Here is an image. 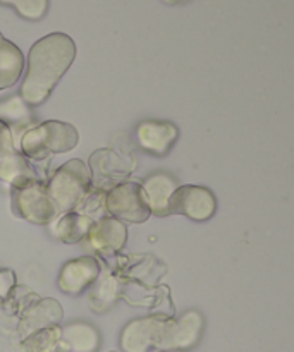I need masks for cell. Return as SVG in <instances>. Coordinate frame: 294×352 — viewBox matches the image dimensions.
<instances>
[{"label":"cell","mask_w":294,"mask_h":352,"mask_svg":"<svg viewBox=\"0 0 294 352\" xmlns=\"http://www.w3.org/2000/svg\"><path fill=\"white\" fill-rule=\"evenodd\" d=\"M217 210V199L209 188L203 186H181L169 201V215H185L195 222L212 219Z\"/></svg>","instance_id":"52a82bcc"},{"label":"cell","mask_w":294,"mask_h":352,"mask_svg":"<svg viewBox=\"0 0 294 352\" xmlns=\"http://www.w3.org/2000/svg\"><path fill=\"white\" fill-rule=\"evenodd\" d=\"M143 189L150 203L151 213L158 217L169 215V201L178 189L174 179L167 174H154L145 181Z\"/></svg>","instance_id":"9a60e30c"},{"label":"cell","mask_w":294,"mask_h":352,"mask_svg":"<svg viewBox=\"0 0 294 352\" xmlns=\"http://www.w3.org/2000/svg\"><path fill=\"white\" fill-rule=\"evenodd\" d=\"M14 208L24 220L38 226L50 223L59 215L45 182L31 181L14 188Z\"/></svg>","instance_id":"8992f818"},{"label":"cell","mask_w":294,"mask_h":352,"mask_svg":"<svg viewBox=\"0 0 294 352\" xmlns=\"http://www.w3.org/2000/svg\"><path fill=\"white\" fill-rule=\"evenodd\" d=\"M48 195L59 213L74 210L92 188V172L79 158L65 162L47 184Z\"/></svg>","instance_id":"7a4b0ae2"},{"label":"cell","mask_w":294,"mask_h":352,"mask_svg":"<svg viewBox=\"0 0 294 352\" xmlns=\"http://www.w3.org/2000/svg\"><path fill=\"white\" fill-rule=\"evenodd\" d=\"M93 219L83 213L69 212L62 217L55 226V236L65 244H76L88 237L90 229L93 227Z\"/></svg>","instance_id":"e0dca14e"},{"label":"cell","mask_w":294,"mask_h":352,"mask_svg":"<svg viewBox=\"0 0 294 352\" xmlns=\"http://www.w3.org/2000/svg\"><path fill=\"white\" fill-rule=\"evenodd\" d=\"M203 330V318L198 311H186L179 318H167L158 325L155 347L164 351H188L196 346Z\"/></svg>","instance_id":"5b68a950"},{"label":"cell","mask_w":294,"mask_h":352,"mask_svg":"<svg viewBox=\"0 0 294 352\" xmlns=\"http://www.w3.org/2000/svg\"><path fill=\"white\" fill-rule=\"evenodd\" d=\"M178 127L171 122H154L147 120L138 126L136 136L141 146L155 155H165L178 140Z\"/></svg>","instance_id":"4fadbf2b"},{"label":"cell","mask_w":294,"mask_h":352,"mask_svg":"<svg viewBox=\"0 0 294 352\" xmlns=\"http://www.w3.org/2000/svg\"><path fill=\"white\" fill-rule=\"evenodd\" d=\"M100 346V333L88 323H71L61 333L59 351L62 352H95Z\"/></svg>","instance_id":"5bb4252c"},{"label":"cell","mask_w":294,"mask_h":352,"mask_svg":"<svg viewBox=\"0 0 294 352\" xmlns=\"http://www.w3.org/2000/svg\"><path fill=\"white\" fill-rule=\"evenodd\" d=\"M30 119V113H28L26 107H24L23 98H12L6 103H0V120L7 124V120H21Z\"/></svg>","instance_id":"ffe728a7"},{"label":"cell","mask_w":294,"mask_h":352,"mask_svg":"<svg viewBox=\"0 0 294 352\" xmlns=\"http://www.w3.org/2000/svg\"><path fill=\"white\" fill-rule=\"evenodd\" d=\"M0 3L12 6L19 16L31 21L41 19L48 9V0H0Z\"/></svg>","instance_id":"d6986e66"},{"label":"cell","mask_w":294,"mask_h":352,"mask_svg":"<svg viewBox=\"0 0 294 352\" xmlns=\"http://www.w3.org/2000/svg\"><path fill=\"white\" fill-rule=\"evenodd\" d=\"M23 52L0 33V91L16 85L23 74Z\"/></svg>","instance_id":"2e32d148"},{"label":"cell","mask_w":294,"mask_h":352,"mask_svg":"<svg viewBox=\"0 0 294 352\" xmlns=\"http://www.w3.org/2000/svg\"><path fill=\"white\" fill-rule=\"evenodd\" d=\"M90 246L100 253H116L123 250L127 241V229L123 222L114 217H103L93 223L88 232Z\"/></svg>","instance_id":"7c38bea8"},{"label":"cell","mask_w":294,"mask_h":352,"mask_svg":"<svg viewBox=\"0 0 294 352\" xmlns=\"http://www.w3.org/2000/svg\"><path fill=\"white\" fill-rule=\"evenodd\" d=\"M64 311H62V306L59 305L55 299L47 298L40 299L38 302L31 305L26 311L23 313V318L19 322V332L21 339H26L31 333L40 332V330L48 329V327H55L61 323Z\"/></svg>","instance_id":"9c48e42d"},{"label":"cell","mask_w":294,"mask_h":352,"mask_svg":"<svg viewBox=\"0 0 294 352\" xmlns=\"http://www.w3.org/2000/svg\"><path fill=\"white\" fill-rule=\"evenodd\" d=\"M79 134L74 126L61 120H47L21 138V150L28 158L43 160L48 155L67 153L74 150Z\"/></svg>","instance_id":"3957f363"},{"label":"cell","mask_w":294,"mask_h":352,"mask_svg":"<svg viewBox=\"0 0 294 352\" xmlns=\"http://www.w3.org/2000/svg\"><path fill=\"white\" fill-rule=\"evenodd\" d=\"M61 333L62 329L59 325L48 327V329L26 337L21 344V349L23 352H57L59 344H61Z\"/></svg>","instance_id":"ac0fdd59"},{"label":"cell","mask_w":294,"mask_h":352,"mask_svg":"<svg viewBox=\"0 0 294 352\" xmlns=\"http://www.w3.org/2000/svg\"><path fill=\"white\" fill-rule=\"evenodd\" d=\"M164 316H148V318L133 320L124 327L120 333V347L124 352H148L157 342L158 325Z\"/></svg>","instance_id":"8fae6325"},{"label":"cell","mask_w":294,"mask_h":352,"mask_svg":"<svg viewBox=\"0 0 294 352\" xmlns=\"http://www.w3.org/2000/svg\"><path fill=\"white\" fill-rule=\"evenodd\" d=\"M76 58V43L64 33L40 38L28 55V71L21 85V98L31 107L41 105Z\"/></svg>","instance_id":"6da1fadb"},{"label":"cell","mask_w":294,"mask_h":352,"mask_svg":"<svg viewBox=\"0 0 294 352\" xmlns=\"http://www.w3.org/2000/svg\"><path fill=\"white\" fill-rule=\"evenodd\" d=\"M16 278L12 270H0V299H6L14 289Z\"/></svg>","instance_id":"44dd1931"},{"label":"cell","mask_w":294,"mask_h":352,"mask_svg":"<svg viewBox=\"0 0 294 352\" xmlns=\"http://www.w3.org/2000/svg\"><path fill=\"white\" fill-rule=\"evenodd\" d=\"M167 3H179V2H185V0H164Z\"/></svg>","instance_id":"7402d4cb"},{"label":"cell","mask_w":294,"mask_h":352,"mask_svg":"<svg viewBox=\"0 0 294 352\" xmlns=\"http://www.w3.org/2000/svg\"><path fill=\"white\" fill-rule=\"evenodd\" d=\"M158 352H169V351H158Z\"/></svg>","instance_id":"603a6c76"},{"label":"cell","mask_w":294,"mask_h":352,"mask_svg":"<svg viewBox=\"0 0 294 352\" xmlns=\"http://www.w3.org/2000/svg\"><path fill=\"white\" fill-rule=\"evenodd\" d=\"M105 206L114 219L129 223H143L150 219L151 208L143 186L138 182H123L114 186L105 199Z\"/></svg>","instance_id":"277c9868"},{"label":"cell","mask_w":294,"mask_h":352,"mask_svg":"<svg viewBox=\"0 0 294 352\" xmlns=\"http://www.w3.org/2000/svg\"><path fill=\"white\" fill-rule=\"evenodd\" d=\"M100 267L95 258L85 256L71 260L62 267L59 275V289L65 294H79L96 280Z\"/></svg>","instance_id":"30bf717a"},{"label":"cell","mask_w":294,"mask_h":352,"mask_svg":"<svg viewBox=\"0 0 294 352\" xmlns=\"http://www.w3.org/2000/svg\"><path fill=\"white\" fill-rule=\"evenodd\" d=\"M0 181L9 182L14 188L38 181L33 168L28 165L23 153L16 150L12 131L9 124L0 120Z\"/></svg>","instance_id":"ba28073f"}]
</instances>
